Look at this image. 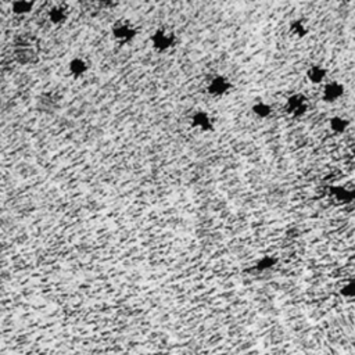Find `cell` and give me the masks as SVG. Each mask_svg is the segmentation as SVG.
I'll return each mask as SVG.
<instances>
[{
    "instance_id": "cell-1",
    "label": "cell",
    "mask_w": 355,
    "mask_h": 355,
    "mask_svg": "<svg viewBox=\"0 0 355 355\" xmlns=\"http://www.w3.org/2000/svg\"><path fill=\"white\" fill-rule=\"evenodd\" d=\"M12 53L15 60L22 65L36 64L40 58V44L37 37L31 33L18 35L14 39Z\"/></svg>"
},
{
    "instance_id": "cell-2",
    "label": "cell",
    "mask_w": 355,
    "mask_h": 355,
    "mask_svg": "<svg viewBox=\"0 0 355 355\" xmlns=\"http://www.w3.org/2000/svg\"><path fill=\"white\" fill-rule=\"evenodd\" d=\"M178 44V35L171 26H157L150 35V46L155 53L165 54L172 51Z\"/></svg>"
},
{
    "instance_id": "cell-3",
    "label": "cell",
    "mask_w": 355,
    "mask_h": 355,
    "mask_svg": "<svg viewBox=\"0 0 355 355\" xmlns=\"http://www.w3.org/2000/svg\"><path fill=\"white\" fill-rule=\"evenodd\" d=\"M137 35H139V28L132 19L119 18L111 25V36L121 46L133 43Z\"/></svg>"
},
{
    "instance_id": "cell-4",
    "label": "cell",
    "mask_w": 355,
    "mask_h": 355,
    "mask_svg": "<svg viewBox=\"0 0 355 355\" xmlns=\"http://www.w3.org/2000/svg\"><path fill=\"white\" fill-rule=\"evenodd\" d=\"M233 90V82L223 73L212 75L205 83V92L214 98H222L230 94Z\"/></svg>"
},
{
    "instance_id": "cell-5",
    "label": "cell",
    "mask_w": 355,
    "mask_h": 355,
    "mask_svg": "<svg viewBox=\"0 0 355 355\" xmlns=\"http://www.w3.org/2000/svg\"><path fill=\"white\" fill-rule=\"evenodd\" d=\"M308 110H309V100L301 92L291 93L284 101L286 114L294 119H300V118L305 116Z\"/></svg>"
},
{
    "instance_id": "cell-6",
    "label": "cell",
    "mask_w": 355,
    "mask_h": 355,
    "mask_svg": "<svg viewBox=\"0 0 355 355\" xmlns=\"http://www.w3.org/2000/svg\"><path fill=\"white\" fill-rule=\"evenodd\" d=\"M189 125L200 133H209L215 130V116L207 110H194L189 116Z\"/></svg>"
},
{
    "instance_id": "cell-7",
    "label": "cell",
    "mask_w": 355,
    "mask_h": 355,
    "mask_svg": "<svg viewBox=\"0 0 355 355\" xmlns=\"http://www.w3.org/2000/svg\"><path fill=\"white\" fill-rule=\"evenodd\" d=\"M69 15H71V8L67 3H62V1L51 4L46 14L47 21L54 26H62L64 24H67V21L69 19Z\"/></svg>"
},
{
    "instance_id": "cell-8",
    "label": "cell",
    "mask_w": 355,
    "mask_h": 355,
    "mask_svg": "<svg viewBox=\"0 0 355 355\" xmlns=\"http://www.w3.org/2000/svg\"><path fill=\"white\" fill-rule=\"evenodd\" d=\"M345 93V86L340 80H327L322 86L320 98L326 104H333L338 101Z\"/></svg>"
},
{
    "instance_id": "cell-9",
    "label": "cell",
    "mask_w": 355,
    "mask_h": 355,
    "mask_svg": "<svg viewBox=\"0 0 355 355\" xmlns=\"http://www.w3.org/2000/svg\"><path fill=\"white\" fill-rule=\"evenodd\" d=\"M61 101H62V97L60 93L54 90L43 92L37 98V108L44 114H51L60 108Z\"/></svg>"
},
{
    "instance_id": "cell-10",
    "label": "cell",
    "mask_w": 355,
    "mask_h": 355,
    "mask_svg": "<svg viewBox=\"0 0 355 355\" xmlns=\"http://www.w3.org/2000/svg\"><path fill=\"white\" fill-rule=\"evenodd\" d=\"M327 193L331 198L343 205H355V189L341 184H331L327 187Z\"/></svg>"
},
{
    "instance_id": "cell-11",
    "label": "cell",
    "mask_w": 355,
    "mask_h": 355,
    "mask_svg": "<svg viewBox=\"0 0 355 355\" xmlns=\"http://www.w3.org/2000/svg\"><path fill=\"white\" fill-rule=\"evenodd\" d=\"M67 69L69 76H72L73 79H82L90 71V61L83 55H75L68 61Z\"/></svg>"
},
{
    "instance_id": "cell-12",
    "label": "cell",
    "mask_w": 355,
    "mask_h": 355,
    "mask_svg": "<svg viewBox=\"0 0 355 355\" xmlns=\"http://www.w3.org/2000/svg\"><path fill=\"white\" fill-rule=\"evenodd\" d=\"M287 31L291 37H294L297 40H302L311 33V26L308 25V22L304 18L297 17L288 22Z\"/></svg>"
},
{
    "instance_id": "cell-13",
    "label": "cell",
    "mask_w": 355,
    "mask_h": 355,
    "mask_svg": "<svg viewBox=\"0 0 355 355\" xmlns=\"http://www.w3.org/2000/svg\"><path fill=\"white\" fill-rule=\"evenodd\" d=\"M327 69L320 64H312L305 71V78L312 85H323L326 82Z\"/></svg>"
},
{
    "instance_id": "cell-14",
    "label": "cell",
    "mask_w": 355,
    "mask_h": 355,
    "mask_svg": "<svg viewBox=\"0 0 355 355\" xmlns=\"http://www.w3.org/2000/svg\"><path fill=\"white\" fill-rule=\"evenodd\" d=\"M251 111L258 119H268L273 115V107L265 100L254 101V104L251 105Z\"/></svg>"
},
{
    "instance_id": "cell-15",
    "label": "cell",
    "mask_w": 355,
    "mask_h": 355,
    "mask_svg": "<svg viewBox=\"0 0 355 355\" xmlns=\"http://www.w3.org/2000/svg\"><path fill=\"white\" fill-rule=\"evenodd\" d=\"M35 8L33 0H12L11 3V12L17 17H25L31 14Z\"/></svg>"
},
{
    "instance_id": "cell-16",
    "label": "cell",
    "mask_w": 355,
    "mask_h": 355,
    "mask_svg": "<svg viewBox=\"0 0 355 355\" xmlns=\"http://www.w3.org/2000/svg\"><path fill=\"white\" fill-rule=\"evenodd\" d=\"M349 128V119L343 115H334L329 119V129L334 135H343Z\"/></svg>"
},
{
    "instance_id": "cell-17",
    "label": "cell",
    "mask_w": 355,
    "mask_h": 355,
    "mask_svg": "<svg viewBox=\"0 0 355 355\" xmlns=\"http://www.w3.org/2000/svg\"><path fill=\"white\" fill-rule=\"evenodd\" d=\"M340 291L345 298H355V282H347L341 286Z\"/></svg>"
},
{
    "instance_id": "cell-18",
    "label": "cell",
    "mask_w": 355,
    "mask_h": 355,
    "mask_svg": "<svg viewBox=\"0 0 355 355\" xmlns=\"http://www.w3.org/2000/svg\"><path fill=\"white\" fill-rule=\"evenodd\" d=\"M101 8H107L111 10L118 4V0H94Z\"/></svg>"
},
{
    "instance_id": "cell-19",
    "label": "cell",
    "mask_w": 355,
    "mask_h": 355,
    "mask_svg": "<svg viewBox=\"0 0 355 355\" xmlns=\"http://www.w3.org/2000/svg\"><path fill=\"white\" fill-rule=\"evenodd\" d=\"M336 1L340 4H349L352 0H336Z\"/></svg>"
},
{
    "instance_id": "cell-20",
    "label": "cell",
    "mask_w": 355,
    "mask_h": 355,
    "mask_svg": "<svg viewBox=\"0 0 355 355\" xmlns=\"http://www.w3.org/2000/svg\"><path fill=\"white\" fill-rule=\"evenodd\" d=\"M352 157H354V159H355V147L352 148Z\"/></svg>"
},
{
    "instance_id": "cell-21",
    "label": "cell",
    "mask_w": 355,
    "mask_h": 355,
    "mask_svg": "<svg viewBox=\"0 0 355 355\" xmlns=\"http://www.w3.org/2000/svg\"><path fill=\"white\" fill-rule=\"evenodd\" d=\"M247 1H250V3H255V1H258V0H247Z\"/></svg>"
},
{
    "instance_id": "cell-22",
    "label": "cell",
    "mask_w": 355,
    "mask_h": 355,
    "mask_svg": "<svg viewBox=\"0 0 355 355\" xmlns=\"http://www.w3.org/2000/svg\"><path fill=\"white\" fill-rule=\"evenodd\" d=\"M4 1H6V0H0V4H3V3H4Z\"/></svg>"
}]
</instances>
